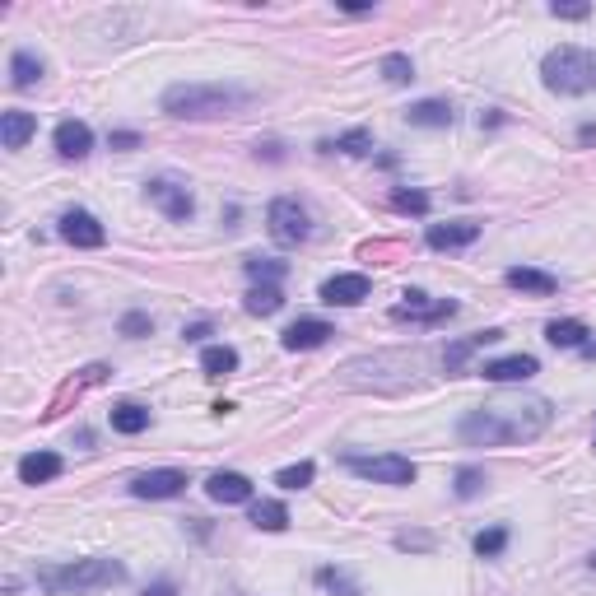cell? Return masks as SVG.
<instances>
[{"label": "cell", "mask_w": 596, "mask_h": 596, "mask_svg": "<svg viewBox=\"0 0 596 596\" xmlns=\"http://www.w3.org/2000/svg\"><path fill=\"white\" fill-rule=\"evenodd\" d=\"M550 420H555V410L545 396H494L457 424V434L471 447H517L541 438Z\"/></svg>", "instance_id": "obj_1"}, {"label": "cell", "mask_w": 596, "mask_h": 596, "mask_svg": "<svg viewBox=\"0 0 596 596\" xmlns=\"http://www.w3.org/2000/svg\"><path fill=\"white\" fill-rule=\"evenodd\" d=\"M252 103L238 84H173L163 89V112L177 122H210V117H233Z\"/></svg>", "instance_id": "obj_2"}, {"label": "cell", "mask_w": 596, "mask_h": 596, "mask_svg": "<svg viewBox=\"0 0 596 596\" xmlns=\"http://www.w3.org/2000/svg\"><path fill=\"white\" fill-rule=\"evenodd\" d=\"M126 583V564L122 559H75V564H52L38 569V587L52 596L70 592H98V587H117Z\"/></svg>", "instance_id": "obj_3"}, {"label": "cell", "mask_w": 596, "mask_h": 596, "mask_svg": "<svg viewBox=\"0 0 596 596\" xmlns=\"http://www.w3.org/2000/svg\"><path fill=\"white\" fill-rule=\"evenodd\" d=\"M541 80L555 94H592L596 89V52L587 47H555L541 61Z\"/></svg>", "instance_id": "obj_4"}, {"label": "cell", "mask_w": 596, "mask_h": 596, "mask_svg": "<svg viewBox=\"0 0 596 596\" xmlns=\"http://www.w3.org/2000/svg\"><path fill=\"white\" fill-rule=\"evenodd\" d=\"M266 229L280 247H298L312 238V224H308V210L294 201V196H275L271 210H266Z\"/></svg>", "instance_id": "obj_5"}, {"label": "cell", "mask_w": 596, "mask_h": 596, "mask_svg": "<svg viewBox=\"0 0 596 596\" xmlns=\"http://www.w3.org/2000/svg\"><path fill=\"white\" fill-rule=\"evenodd\" d=\"M354 475L364 480H378V485H410L415 480V461L401 457V452H382V457H345Z\"/></svg>", "instance_id": "obj_6"}, {"label": "cell", "mask_w": 596, "mask_h": 596, "mask_svg": "<svg viewBox=\"0 0 596 596\" xmlns=\"http://www.w3.org/2000/svg\"><path fill=\"white\" fill-rule=\"evenodd\" d=\"M145 196L159 205L168 219H191V210H196L191 187L187 182H177V177H154V182H145Z\"/></svg>", "instance_id": "obj_7"}, {"label": "cell", "mask_w": 596, "mask_h": 596, "mask_svg": "<svg viewBox=\"0 0 596 596\" xmlns=\"http://www.w3.org/2000/svg\"><path fill=\"white\" fill-rule=\"evenodd\" d=\"M452 312H457V303H452V298H434V303H429V294L410 289L406 303H396V308H392V322H424V326H434V322H447Z\"/></svg>", "instance_id": "obj_8"}, {"label": "cell", "mask_w": 596, "mask_h": 596, "mask_svg": "<svg viewBox=\"0 0 596 596\" xmlns=\"http://www.w3.org/2000/svg\"><path fill=\"white\" fill-rule=\"evenodd\" d=\"M480 373H485L489 382H531L541 373V364H536V354H503V359L480 364Z\"/></svg>", "instance_id": "obj_9"}, {"label": "cell", "mask_w": 596, "mask_h": 596, "mask_svg": "<svg viewBox=\"0 0 596 596\" xmlns=\"http://www.w3.org/2000/svg\"><path fill=\"white\" fill-rule=\"evenodd\" d=\"M182 489H187V471H145L131 480L136 499H173Z\"/></svg>", "instance_id": "obj_10"}, {"label": "cell", "mask_w": 596, "mask_h": 596, "mask_svg": "<svg viewBox=\"0 0 596 596\" xmlns=\"http://www.w3.org/2000/svg\"><path fill=\"white\" fill-rule=\"evenodd\" d=\"M368 275H331V280H326L322 285V303H331V308H354V303H364L368 298Z\"/></svg>", "instance_id": "obj_11"}, {"label": "cell", "mask_w": 596, "mask_h": 596, "mask_svg": "<svg viewBox=\"0 0 596 596\" xmlns=\"http://www.w3.org/2000/svg\"><path fill=\"white\" fill-rule=\"evenodd\" d=\"M61 238H66L70 247H103V224H98L89 210H70L66 219H61Z\"/></svg>", "instance_id": "obj_12"}, {"label": "cell", "mask_w": 596, "mask_h": 596, "mask_svg": "<svg viewBox=\"0 0 596 596\" xmlns=\"http://www.w3.org/2000/svg\"><path fill=\"white\" fill-rule=\"evenodd\" d=\"M33 136H38V117L33 112H24V108L0 112V145L5 149H24Z\"/></svg>", "instance_id": "obj_13"}, {"label": "cell", "mask_w": 596, "mask_h": 596, "mask_svg": "<svg viewBox=\"0 0 596 596\" xmlns=\"http://www.w3.org/2000/svg\"><path fill=\"white\" fill-rule=\"evenodd\" d=\"M205 494L215 503H247L252 499V480L238 471H215L210 480H205Z\"/></svg>", "instance_id": "obj_14"}, {"label": "cell", "mask_w": 596, "mask_h": 596, "mask_svg": "<svg viewBox=\"0 0 596 596\" xmlns=\"http://www.w3.org/2000/svg\"><path fill=\"white\" fill-rule=\"evenodd\" d=\"M475 238H480V224H475V219H457V224H429V247H438V252L471 247Z\"/></svg>", "instance_id": "obj_15"}, {"label": "cell", "mask_w": 596, "mask_h": 596, "mask_svg": "<svg viewBox=\"0 0 596 596\" xmlns=\"http://www.w3.org/2000/svg\"><path fill=\"white\" fill-rule=\"evenodd\" d=\"M52 140H56V154H61V159H84V154L94 149V131H89L84 122H75V117L56 126Z\"/></svg>", "instance_id": "obj_16"}, {"label": "cell", "mask_w": 596, "mask_h": 596, "mask_svg": "<svg viewBox=\"0 0 596 596\" xmlns=\"http://www.w3.org/2000/svg\"><path fill=\"white\" fill-rule=\"evenodd\" d=\"M336 336L326 322H317V317H298L294 326L285 331V350H317V345H326V340Z\"/></svg>", "instance_id": "obj_17"}, {"label": "cell", "mask_w": 596, "mask_h": 596, "mask_svg": "<svg viewBox=\"0 0 596 596\" xmlns=\"http://www.w3.org/2000/svg\"><path fill=\"white\" fill-rule=\"evenodd\" d=\"M56 475H61V457H56V452H28V457L19 461V480H24V485H47Z\"/></svg>", "instance_id": "obj_18"}, {"label": "cell", "mask_w": 596, "mask_h": 596, "mask_svg": "<svg viewBox=\"0 0 596 596\" xmlns=\"http://www.w3.org/2000/svg\"><path fill=\"white\" fill-rule=\"evenodd\" d=\"M587 336H592V331H587L578 317H564V322H550V326H545V340H550L555 350H583Z\"/></svg>", "instance_id": "obj_19"}, {"label": "cell", "mask_w": 596, "mask_h": 596, "mask_svg": "<svg viewBox=\"0 0 596 596\" xmlns=\"http://www.w3.org/2000/svg\"><path fill=\"white\" fill-rule=\"evenodd\" d=\"M452 117H457V112L447 108L443 98H424V103H415V108L406 112L410 126H429V131H438V126H452Z\"/></svg>", "instance_id": "obj_20"}, {"label": "cell", "mask_w": 596, "mask_h": 596, "mask_svg": "<svg viewBox=\"0 0 596 596\" xmlns=\"http://www.w3.org/2000/svg\"><path fill=\"white\" fill-rule=\"evenodd\" d=\"M503 280H508V285L513 289H522V294H555L559 289V280L555 275H545V271H531V266H513V271L503 275Z\"/></svg>", "instance_id": "obj_21"}, {"label": "cell", "mask_w": 596, "mask_h": 596, "mask_svg": "<svg viewBox=\"0 0 596 596\" xmlns=\"http://www.w3.org/2000/svg\"><path fill=\"white\" fill-rule=\"evenodd\" d=\"M494 340H503V331H475V336H466V340H457L452 350H447V373H457L466 359H471L475 350H485V345H494Z\"/></svg>", "instance_id": "obj_22"}, {"label": "cell", "mask_w": 596, "mask_h": 596, "mask_svg": "<svg viewBox=\"0 0 596 596\" xmlns=\"http://www.w3.org/2000/svg\"><path fill=\"white\" fill-rule=\"evenodd\" d=\"M252 527H257V531H285L289 527V508L280 499L252 503Z\"/></svg>", "instance_id": "obj_23"}, {"label": "cell", "mask_w": 596, "mask_h": 596, "mask_svg": "<svg viewBox=\"0 0 596 596\" xmlns=\"http://www.w3.org/2000/svg\"><path fill=\"white\" fill-rule=\"evenodd\" d=\"M201 368H205V378H229L233 368H238V350H229V345H205Z\"/></svg>", "instance_id": "obj_24"}, {"label": "cell", "mask_w": 596, "mask_h": 596, "mask_svg": "<svg viewBox=\"0 0 596 596\" xmlns=\"http://www.w3.org/2000/svg\"><path fill=\"white\" fill-rule=\"evenodd\" d=\"M285 308V294H280V285H252L247 289V312L252 317H271V312Z\"/></svg>", "instance_id": "obj_25"}, {"label": "cell", "mask_w": 596, "mask_h": 596, "mask_svg": "<svg viewBox=\"0 0 596 596\" xmlns=\"http://www.w3.org/2000/svg\"><path fill=\"white\" fill-rule=\"evenodd\" d=\"M42 80V61L33 52H14L10 56V84L14 89H33Z\"/></svg>", "instance_id": "obj_26"}, {"label": "cell", "mask_w": 596, "mask_h": 596, "mask_svg": "<svg viewBox=\"0 0 596 596\" xmlns=\"http://www.w3.org/2000/svg\"><path fill=\"white\" fill-rule=\"evenodd\" d=\"M112 429H117V434H145V429H149V410L126 401V406L112 410Z\"/></svg>", "instance_id": "obj_27"}, {"label": "cell", "mask_w": 596, "mask_h": 596, "mask_svg": "<svg viewBox=\"0 0 596 596\" xmlns=\"http://www.w3.org/2000/svg\"><path fill=\"white\" fill-rule=\"evenodd\" d=\"M382 80H387V84H410V80H415V66H410V56H401V52L382 56Z\"/></svg>", "instance_id": "obj_28"}, {"label": "cell", "mask_w": 596, "mask_h": 596, "mask_svg": "<svg viewBox=\"0 0 596 596\" xmlns=\"http://www.w3.org/2000/svg\"><path fill=\"white\" fill-rule=\"evenodd\" d=\"M322 149H340V154L364 159V154H373V136L368 131H345V136H336V145H322Z\"/></svg>", "instance_id": "obj_29"}, {"label": "cell", "mask_w": 596, "mask_h": 596, "mask_svg": "<svg viewBox=\"0 0 596 596\" xmlns=\"http://www.w3.org/2000/svg\"><path fill=\"white\" fill-rule=\"evenodd\" d=\"M312 475H317V466H312V461H298V466H285V471L275 475V485L280 489H308Z\"/></svg>", "instance_id": "obj_30"}, {"label": "cell", "mask_w": 596, "mask_h": 596, "mask_svg": "<svg viewBox=\"0 0 596 596\" xmlns=\"http://www.w3.org/2000/svg\"><path fill=\"white\" fill-rule=\"evenodd\" d=\"M243 266H247V275H252L257 285H275V280L285 275V261H261V257H247Z\"/></svg>", "instance_id": "obj_31"}, {"label": "cell", "mask_w": 596, "mask_h": 596, "mask_svg": "<svg viewBox=\"0 0 596 596\" xmlns=\"http://www.w3.org/2000/svg\"><path fill=\"white\" fill-rule=\"evenodd\" d=\"M503 545H508V531H503V527H489V531H480V536H475V555H480V559H494V555H503Z\"/></svg>", "instance_id": "obj_32"}, {"label": "cell", "mask_w": 596, "mask_h": 596, "mask_svg": "<svg viewBox=\"0 0 596 596\" xmlns=\"http://www.w3.org/2000/svg\"><path fill=\"white\" fill-rule=\"evenodd\" d=\"M392 210H401V215H429V196L424 191H392Z\"/></svg>", "instance_id": "obj_33"}, {"label": "cell", "mask_w": 596, "mask_h": 596, "mask_svg": "<svg viewBox=\"0 0 596 596\" xmlns=\"http://www.w3.org/2000/svg\"><path fill=\"white\" fill-rule=\"evenodd\" d=\"M485 489V471L480 466H461L457 471V499H475Z\"/></svg>", "instance_id": "obj_34"}, {"label": "cell", "mask_w": 596, "mask_h": 596, "mask_svg": "<svg viewBox=\"0 0 596 596\" xmlns=\"http://www.w3.org/2000/svg\"><path fill=\"white\" fill-rule=\"evenodd\" d=\"M317 583L331 587V592H340V596H359V587L345 583V573H340V569H322V573H317Z\"/></svg>", "instance_id": "obj_35"}, {"label": "cell", "mask_w": 596, "mask_h": 596, "mask_svg": "<svg viewBox=\"0 0 596 596\" xmlns=\"http://www.w3.org/2000/svg\"><path fill=\"white\" fill-rule=\"evenodd\" d=\"M149 326H154V322H149L145 312H126V317H122V331H126V336H145Z\"/></svg>", "instance_id": "obj_36"}, {"label": "cell", "mask_w": 596, "mask_h": 596, "mask_svg": "<svg viewBox=\"0 0 596 596\" xmlns=\"http://www.w3.org/2000/svg\"><path fill=\"white\" fill-rule=\"evenodd\" d=\"M550 14H555V19H587V5H550Z\"/></svg>", "instance_id": "obj_37"}, {"label": "cell", "mask_w": 596, "mask_h": 596, "mask_svg": "<svg viewBox=\"0 0 596 596\" xmlns=\"http://www.w3.org/2000/svg\"><path fill=\"white\" fill-rule=\"evenodd\" d=\"M396 545H401V550H429L434 541H429V536H410L406 531V536H396Z\"/></svg>", "instance_id": "obj_38"}, {"label": "cell", "mask_w": 596, "mask_h": 596, "mask_svg": "<svg viewBox=\"0 0 596 596\" xmlns=\"http://www.w3.org/2000/svg\"><path fill=\"white\" fill-rule=\"evenodd\" d=\"M136 145H140L136 131H117V136H112V149H136Z\"/></svg>", "instance_id": "obj_39"}, {"label": "cell", "mask_w": 596, "mask_h": 596, "mask_svg": "<svg viewBox=\"0 0 596 596\" xmlns=\"http://www.w3.org/2000/svg\"><path fill=\"white\" fill-rule=\"evenodd\" d=\"M140 596H177V587L173 583H154V587H145Z\"/></svg>", "instance_id": "obj_40"}, {"label": "cell", "mask_w": 596, "mask_h": 596, "mask_svg": "<svg viewBox=\"0 0 596 596\" xmlns=\"http://www.w3.org/2000/svg\"><path fill=\"white\" fill-rule=\"evenodd\" d=\"M578 140H583V145H596V126H583V131H578Z\"/></svg>", "instance_id": "obj_41"}, {"label": "cell", "mask_w": 596, "mask_h": 596, "mask_svg": "<svg viewBox=\"0 0 596 596\" xmlns=\"http://www.w3.org/2000/svg\"><path fill=\"white\" fill-rule=\"evenodd\" d=\"M592 569H596V555H592Z\"/></svg>", "instance_id": "obj_42"}, {"label": "cell", "mask_w": 596, "mask_h": 596, "mask_svg": "<svg viewBox=\"0 0 596 596\" xmlns=\"http://www.w3.org/2000/svg\"><path fill=\"white\" fill-rule=\"evenodd\" d=\"M592 447H596V443H592Z\"/></svg>", "instance_id": "obj_43"}]
</instances>
